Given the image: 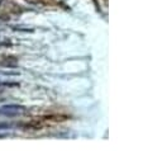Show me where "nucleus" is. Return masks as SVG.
<instances>
[{
	"mask_svg": "<svg viewBox=\"0 0 143 151\" xmlns=\"http://www.w3.org/2000/svg\"><path fill=\"white\" fill-rule=\"evenodd\" d=\"M9 127V124H5V123H0V129H3V128H6Z\"/></svg>",
	"mask_w": 143,
	"mask_h": 151,
	"instance_id": "f257e3e1",
	"label": "nucleus"
}]
</instances>
